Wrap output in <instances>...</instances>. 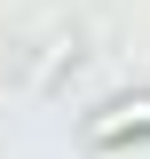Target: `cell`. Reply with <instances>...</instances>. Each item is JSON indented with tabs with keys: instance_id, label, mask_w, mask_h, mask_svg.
<instances>
[{
	"instance_id": "6da1fadb",
	"label": "cell",
	"mask_w": 150,
	"mask_h": 159,
	"mask_svg": "<svg viewBox=\"0 0 150 159\" xmlns=\"http://www.w3.org/2000/svg\"><path fill=\"white\" fill-rule=\"evenodd\" d=\"M119 111H127V119H95V135H103V143L127 135V127H150V103H119Z\"/></svg>"
}]
</instances>
